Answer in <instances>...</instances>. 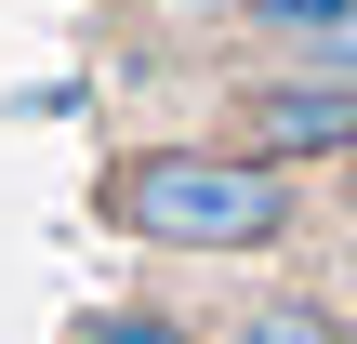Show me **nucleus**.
Returning <instances> with one entry per match:
<instances>
[{"label": "nucleus", "instance_id": "f03ea898", "mask_svg": "<svg viewBox=\"0 0 357 344\" xmlns=\"http://www.w3.org/2000/svg\"><path fill=\"white\" fill-rule=\"evenodd\" d=\"M238 146L252 159H357V80H305V66L252 80L238 93Z\"/></svg>", "mask_w": 357, "mask_h": 344}, {"label": "nucleus", "instance_id": "7ed1b4c3", "mask_svg": "<svg viewBox=\"0 0 357 344\" xmlns=\"http://www.w3.org/2000/svg\"><path fill=\"white\" fill-rule=\"evenodd\" d=\"M225 344H344V318H318V305H252Z\"/></svg>", "mask_w": 357, "mask_h": 344}, {"label": "nucleus", "instance_id": "39448f33", "mask_svg": "<svg viewBox=\"0 0 357 344\" xmlns=\"http://www.w3.org/2000/svg\"><path fill=\"white\" fill-rule=\"evenodd\" d=\"M159 13H252V0H159Z\"/></svg>", "mask_w": 357, "mask_h": 344}, {"label": "nucleus", "instance_id": "20e7f679", "mask_svg": "<svg viewBox=\"0 0 357 344\" xmlns=\"http://www.w3.org/2000/svg\"><path fill=\"white\" fill-rule=\"evenodd\" d=\"M79 344H185V331H172V318H132V305H119V318H93Z\"/></svg>", "mask_w": 357, "mask_h": 344}, {"label": "nucleus", "instance_id": "f257e3e1", "mask_svg": "<svg viewBox=\"0 0 357 344\" xmlns=\"http://www.w3.org/2000/svg\"><path fill=\"white\" fill-rule=\"evenodd\" d=\"M106 212L146 252H265L291 225V172L252 146H132L106 172Z\"/></svg>", "mask_w": 357, "mask_h": 344}, {"label": "nucleus", "instance_id": "423d86ee", "mask_svg": "<svg viewBox=\"0 0 357 344\" xmlns=\"http://www.w3.org/2000/svg\"><path fill=\"white\" fill-rule=\"evenodd\" d=\"M344 344H357V331H344Z\"/></svg>", "mask_w": 357, "mask_h": 344}]
</instances>
